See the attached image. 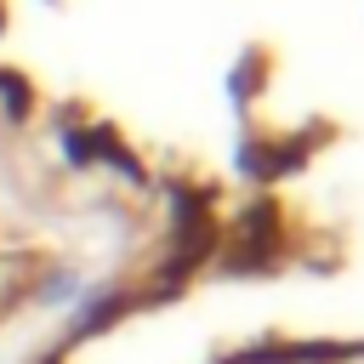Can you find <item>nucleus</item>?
Wrapping results in <instances>:
<instances>
[]
</instances>
